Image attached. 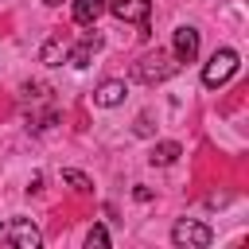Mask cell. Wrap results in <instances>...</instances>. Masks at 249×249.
Returning <instances> with one entry per match:
<instances>
[{
    "label": "cell",
    "mask_w": 249,
    "mask_h": 249,
    "mask_svg": "<svg viewBox=\"0 0 249 249\" xmlns=\"http://www.w3.org/2000/svg\"><path fill=\"white\" fill-rule=\"evenodd\" d=\"M179 66H183V62H179L171 51H152V54H144L140 62H132V78L144 82V86H156V82H167Z\"/></svg>",
    "instance_id": "cell-1"
},
{
    "label": "cell",
    "mask_w": 249,
    "mask_h": 249,
    "mask_svg": "<svg viewBox=\"0 0 249 249\" xmlns=\"http://www.w3.org/2000/svg\"><path fill=\"white\" fill-rule=\"evenodd\" d=\"M233 74H237V51H233V47H218V51L210 54V62L202 66V86L218 89V86H226Z\"/></svg>",
    "instance_id": "cell-2"
},
{
    "label": "cell",
    "mask_w": 249,
    "mask_h": 249,
    "mask_svg": "<svg viewBox=\"0 0 249 249\" xmlns=\"http://www.w3.org/2000/svg\"><path fill=\"white\" fill-rule=\"evenodd\" d=\"M0 241L19 245V249H39V245H43V233H39V226H35L31 218H8V222L0 226Z\"/></svg>",
    "instance_id": "cell-3"
},
{
    "label": "cell",
    "mask_w": 249,
    "mask_h": 249,
    "mask_svg": "<svg viewBox=\"0 0 249 249\" xmlns=\"http://www.w3.org/2000/svg\"><path fill=\"white\" fill-rule=\"evenodd\" d=\"M171 241H175L179 249H206V245L214 241V233H210V226H202V222H195V218H179V222L171 226Z\"/></svg>",
    "instance_id": "cell-4"
},
{
    "label": "cell",
    "mask_w": 249,
    "mask_h": 249,
    "mask_svg": "<svg viewBox=\"0 0 249 249\" xmlns=\"http://www.w3.org/2000/svg\"><path fill=\"white\" fill-rule=\"evenodd\" d=\"M105 8H113V16H117L121 23H140V27H148L152 0H109Z\"/></svg>",
    "instance_id": "cell-5"
},
{
    "label": "cell",
    "mask_w": 249,
    "mask_h": 249,
    "mask_svg": "<svg viewBox=\"0 0 249 249\" xmlns=\"http://www.w3.org/2000/svg\"><path fill=\"white\" fill-rule=\"evenodd\" d=\"M171 54H175L179 62H195V54H198V31H195L191 23L175 27V43H171Z\"/></svg>",
    "instance_id": "cell-6"
},
{
    "label": "cell",
    "mask_w": 249,
    "mask_h": 249,
    "mask_svg": "<svg viewBox=\"0 0 249 249\" xmlns=\"http://www.w3.org/2000/svg\"><path fill=\"white\" fill-rule=\"evenodd\" d=\"M97 47H101V39H97L93 31H86L78 47H66V62H70V66H89V58H93Z\"/></svg>",
    "instance_id": "cell-7"
},
{
    "label": "cell",
    "mask_w": 249,
    "mask_h": 249,
    "mask_svg": "<svg viewBox=\"0 0 249 249\" xmlns=\"http://www.w3.org/2000/svg\"><path fill=\"white\" fill-rule=\"evenodd\" d=\"M121 101H124V82L121 78H109V82H101L93 89V105H101V109H113Z\"/></svg>",
    "instance_id": "cell-8"
},
{
    "label": "cell",
    "mask_w": 249,
    "mask_h": 249,
    "mask_svg": "<svg viewBox=\"0 0 249 249\" xmlns=\"http://www.w3.org/2000/svg\"><path fill=\"white\" fill-rule=\"evenodd\" d=\"M105 4H109V0H74V23L93 27V23H97V16L105 12Z\"/></svg>",
    "instance_id": "cell-9"
},
{
    "label": "cell",
    "mask_w": 249,
    "mask_h": 249,
    "mask_svg": "<svg viewBox=\"0 0 249 249\" xmlns=\"http://www.w3.org/2000/svg\"><path fill=\"white\" fill-rule=\"evenodd\" d=\"M183 156V148H179V140H160L156 148H152V156H148V163L152 167H167V163H175Z\"/></svg>",
    "instance_id": "cell-10"
},
{
    "label": "cell",
    "mask_w": 249,
    "mask_h": 249,
    "mask_svg": "<svg viewBox=\"0 0 249 249\" xmlns=\"http://www.w3.org/2000/svg\"><path fill=\"white\" fill-rule=\"evenodd\" d=\"M39 62H47V66H62L66 62V43L54 35V39H47L43 47H39Z\"/></svg>",
    "instance_id": "cell-11"
},
{
    "label": "cell",
    "mask_w": 249,
    "mask_h": 249,
    "mask_svg": "<svg viewBox=\"0 0 249 249\" xmlns=\"http://www.w3.org/2000/svg\"><path fill=\"white\" fill-rule=\"evenodd\" d=\"M62 179H66V183H70L78 195H89V191H93V183H89L82 171H74V167H66V171H62Z\"/></svg>",
    "instance_id": "cell-12"
},
{
    "label": "cell",
    "mask_w": 249,
    "mask_h": 249,
    "mask_svg": "<svg viewBox=\"0 0 249 249\" xmlns=\"http://www.w3.org/2000/svg\"><path fill=\"white\" fill-rule=\"evenodd\" d=\"M109 245V230L105 226H89V233H86V249H105Z\"/></svg>",
    "instance_id": "cell-13"
},
{
    "label": "cell",
    "mask_w": 249,
    "mask_h": 249,
    "mask_svg": "<svg viewBox=\"0 0 249 249\" xmlns=\"http://www.w3.org/2000/svg\"><path fill=\"white\" fill-rule=\"evenodd\" d=\"M43 4H47V8H58V4H62V0H43Z\"/></svg>",
    "instance_id": "cell-14"
}]
</instances>
